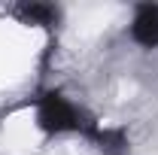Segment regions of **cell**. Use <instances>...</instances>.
<instances>
[{
  "mask_svg": "<svg viewBox=\"0 0 158 155\" xmlns=\"http://www.w3.org/2000/svg\"><path fill=\"white\" fill-rule=\"evenodd\" d=\"M21 15H24V21H31V24H52V21L58 19L55 6H46V3H31V6H24Z\"/></svg>",
  "mask_w": 158,
  "mask_h": 155,
  "instance_id": "3957f363",
  "label": "cell"
},
{
  "mask_svg": "<svg viewBox=\"0 0 158 155\" xmlns=\"http://www.w3.org/2000/svg\"><path fill=\"white\" fill-rule=\"evenodd\" d=\"M131 37L137 40L140 46H146V49H155L158 46V6L146 3V6L137 9L134 24H131Z\"/></svg>",
  "mask_w": 158,
  "mask_h": 155,
  "instance_id": "7a4b0ae2",
  "label": "cell"
},
{
  "mask_svg": "<svg viewBox=\"0 0 158 155\" xmlns=\"http://www.w3.org/2000/svg\"><path fill=\"white\" fill-rule=\"evenodd\" d=\"M91 134L100 143V149H106V152H113V155H122V149L128 146L125 137H122V131H91Z\"/></svg>",
  "mask_w": 158,
  "mask_h": 155,
  "instance_id": "277c9868",
  "label": "cell"
},
{
  "mask_svg": "<svg viewBox=\"0 0 158 155\" xmlns=\"http://www.w3.org/2000/svg\"><path fill=\"white\" fill-rule=\"evenodd\" d=\"M37 125L46 134H64V131H79L82 122H79L76 107H73L67 97L49 91V94L40 100V107H37Z\"/></svg>",
  "mask_w": 158,
  "mask_h": 155,
  "instance_id": "6da1fadb",
  "label": "cell"
}]
</instances>
